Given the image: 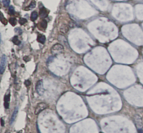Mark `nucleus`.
<instances>
[{"instance_id": "14", "label": "nucleus", "mask_w": 143, "mask_h": 133, "mask_svg": "<svg viewBox=\"0 0 143 133\" xmlns=\"http://www.w3.org/2000/svg\"><path fill=\"white\" fill-rule=\"evenodd\" d=\"M9 22L11 23V25L13 26H15L17 23V20L15 17H11V18H10V20H9Z\"/></svg>"}, {"instance_id": "5", "label": "nucleus", "mask_w": 143, "mask_h": 133, "mask_svg": "<svg viewBox=\"0 0 143 133\" xmlns=\"http://www.w3.org/2000/svg\"><path fill=\"white\" fill-rule=\"evenodd\" d=\"M6 57L3 55L1 59V64H0V73L1 74L4 73L5 68H6Z\"/></svg>"}, {"instance_id": "8", "label": "nucleus", "mask_w": 143, "mask_h": 133, "mask_svg": "<svg viewBox=\"0 0 143 133\" xmlns=\"http://www.w3.org/2000/svg\"><path fill=\"white\" fill-rule=\"evenodd\" d=\"M47 25H48L47 22L45 20H42L40 22V29L41 30H45V29L47 27Z\"/></svg>"}, {"instance_id": "20", "label": "nucleus", "mask_w": 143, "mask_h": 133, "mask_svg": "<svg viewBox=\"0 0 143 133\" xmlns=\"http://www.w3.org/2000/svg\"><path fill=\"white\" fill-rule=\"evenodd\" d=\"M1 125H2V126H4V121H3V119H2V118H1Z\"/></svg>"}, {"instance_id": "3", "label": "nucleus", "mask_w": 143, "mask_h": 133, "mask_svg": "<svg viewBox=\"0 0 143 133\" xmlns=\"http://www.w3.org/2000/svg\"><path fill=\"white\" fill-rule=\"evenodd\" d=\"M48 108V105L44 103V102H41L39 104H38L36 106V109H35V114H39L41 113V112H43V110Z\"/></svg>"}, {"instance_id": "16", "label": "nucleus", "mask_w": 143, "mask_h": 133, "mask_svg": "<svg viewBox=\"0 0 143 133\" xmlns=\"http://www.w3.org/2000/svg\"><path fill=\"white\" fill-rule=\"evenodd\" d=\"M3 4H4V6L7 7L10 5V0H3Z\"/></svg>"}, {"instance_id": "12", "label": "nucleus", "mask_w": 143, "mask_h": 133, "mask_svg": "<svg viewBox=\"0 0 143 133\" xmlns=\"http://www.w3.org/2000/svg\"><path fill=\"white\" fill-rule=\"evenodd\" d=\"M35 7H36V1L34 0H33V1H32V2L30 3V4H29V6L28 7V9H33Z\"/></svg>"}, {"instance_id": "9", "label": "nucleus", "mask_w": 143, "mask_h": 133, "mask_svg": "<svg viewBox=\"0 0 143 133\" xmlns=\"http://www.w3.org/2000/svg\"><path fill=\"white\" fill-rule=\"evenodd\" d=\"M17 114H18V108H16V109H15V111L13 112V113L12 116L11 118V121H10V123H11V124H12L14 122V121L16 120Z\"/></svg>"}, {"instance_id": "11", "label": "nucleus", "mask_w": 143, "mask_h": 133, "mask_svg": "<svg viewBox=\"0 0 143 133\" xmlns=\"http://www.w3.org/2000/svg\"><path fill=\"white\" fill-rule=\"evenodd\" d=\"M38 16H39V15H38L37 12L36 11H33L32 13V14H31V20L32 21H35L38 18Z\"/></svg>"}, {"instance_id": "7", "label": "nucleus", "mask_w": 143, "mask_h": 133, "mask_svg": "<svg viewBox=\"0 0 143 133\" xmlns=\"http://www.w3.org/2000/svg\"><path fill=\"white\" fill-rule=\"evenodd\" d=\"M9 100H10V95H6L4 97V107L6 109H8L9 107Z\"/></svg>"}, {"instance_id": "21", "label": "nucleus", "mask_w": 143, "mask_h": 133, "mask_svg": "<svg viewBox=\"0 0 143 133\" xmlns=\"http://www.w3.org/2000/svg\"><path fill=\"white\" fill-rule=\"evenodd\" d=\"M0 42H1V36H0Z\"/></svg>"}, {"instance_id": "6", "label": "nucleus", "mask_w": 143, "mask_h": 133, "mask_svg": "<svg viewBox=\"0 0 143 133\" xmlns=\"http://www.w3.org/2000/svg\"><path fill=\"white\" fill-rule=\"evenodd\" d=\"M48 11H47V9L46 8H45L44 7L43 8H41L40 9V11H39V16L41 17H46L48 16Z\"/></svg>"}, {"instance_id": "1", "label": "nucleus", "mask_w": 143, "mask_h": 133, "mask_svg": "<svg viewBox=\"0 0 143 133\" xmlns=\"http://www.w3.org/2000/svg\"><path fill=\"white\" fill-rule=\"evenodd\" d=\"M51 53L52 55H57L60 53L63 52H64V47L62 45L57 43V44L54 45L51 48Z\"/></svg>"}, {"instance_id": "15", "label": "nucleus", "mask_w": 143, "mask_h": 133, "mask_svg": "<svg viewBox=\"0 0 143 133\" xmlns=\"http://www.w3.org/2000/svg\"><path fill=\"white\" fill-rule=\"evenodd\" d=\"M0 20H1V22H3L4 24H6V23H7V21L4 18V16H3V14H2L1 13H0Z\"/></svg>"}, {"instance_id": "10", "label": "nucleus", "mask_w": 143, "mask_h": 133, "mask_svg": "<svg viewBox=\"0 0 143 133\" xmlns=\"http://www.w3.org/2000/svg\"><path fill=\"white\" fill-rule=\"evenodd\" d=\"M37 40L38 42L41 43V44H43L45 42V37L43 35H39L38 36V38H37Z\"/></svg>"}, {"instance_id": "22", "label": "nucleus", "mask_w": 143, "mask_h": 133, "mask_svg": "<svg viewBox=\"0 0 143 133\" xmlns=\"http://www.w3.org/2000/svg\"><path fill=\"white\" fill-rule=\"evenodd\" d=\"M0 75H1V73H0Z\"/></svg>"}, {"instance_id": "17", "label": "nucleus", "mask_w": 143, "mask_h": 133, "mask_svg": "<svg viewBox=\"0 0 143 133\" xmlns=\"http://www.w3.org/2000/svg\"><path fill=\"white\" fill-rule=\"evenodd\" d=\"M19 22H20V24H24L27 22V20L24 19V18H21V19L19 20Z\"/></svg>"}, {"instance_id": "4", "label": "nucleus", "mask_w": 143, "mask_h": 133, "mask_svg": "<svg viewBox=\"0 0 143 133\" xmlns=\"http://www.w3.org/2000/svg\"><path fill=\"white\" fill-rule=\"evenodd\" d=\"M36 91H37V93H39V95H43V81L42 80H39L38 82H37V84H36Z\"/></svg>"}, {"instance_id": "19", "label": "nucleus", "mask_w": 143, "mask_h": 133, "mask_svg": "<svg viewBox=\"0 0 143 133\" xmlns=\"http://www.w3.org/2000/svg\"><path fill=\"white\" fill-rule=\"evenodd\" d=\"M24 84L26 85L27 86H29L30 85V82L29 80H26L25 81V82H24Z\"/></svg>"}, {"instance_id": "2", "label": "nucleus", "mask_w": 143, "mask_h": 133, "mask_svg": "<svg viewBox=\"0 0 143 133\" xmlns=\"http://www.w3.org/2000/svg\"><path fill=\"white\" fill-rule=\"evenodd\" d=\"M134 121L135 125L138 129H141L143 126V118L138 114H136L134 116Z\"/></svg>"}, {"instance_id": "18", "label": "nucleus", "mask_w": 143, "mask_h": 133, "mask_svg": "<svg viewBox=\"0 0 143 133\" xmlns=\"http://www.w3.org/2000/svg\"><path fill=\"white\" fill-rule=\"evenodd\" d=\"M9 13L11 15H13L15 13V11H14V8H13V6H10V8H9Z\"/></svg>"}, {"instance_id": "13", "label": "nucleus", "mask_w": 143, "mask_h": 133, "mask_svg": "<svg viewBox=\"0 0 143 133\" xmlns=\"http://www.w3.org/2000/svg\"><path fill=\"white\" fill-rule=\"evenodd\" d=\"M12 41L13 42V43L16 45H20V41L18 39V36H14L13 38Z\"/></svg>"}]
</instances>
